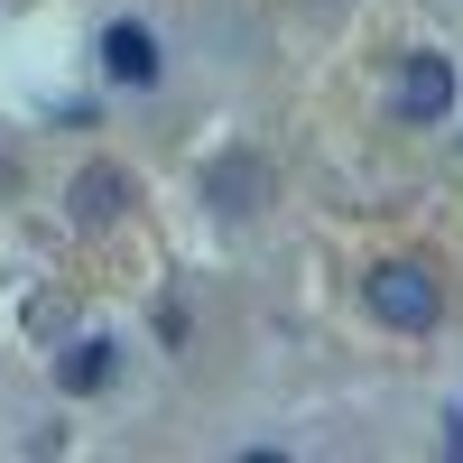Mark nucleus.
Returning a JSON list of instances; mask_svg holds the SVG:
<instances>
[{
	"label": "nucleus",
	"mask_w": 463,
	"mask_h": 463,
	"mask_svg": "<svg viewBox=\"0 0 463 463\" xmlns=\"http://www.w3.org/2000/svg\"><path fill=\"white\" fill-rule=\"evenodd\" d=\"M371 316H380V325H399V334H427V325L445 316V297H436V279H427V260H380V269H371Z\"/></svg>",
	"instance_id": "1"
},
{
	"label": "nucleus",
	"mask_w": 463,
	"mask_h": 463,
	"mask_svg": "<svg viewBox=\"0 0 463 463\" xmlns=\"http://www.w3.org/2000/svg\"><path fill=\"white\" fill-rule=\"evenodd\" d=\"M111 380H121V343L111 334H74L56 353V390L65 399H93V390H111Z\"/></svg>",
	"instance_id": "2"
},
{
	"label": "nucleus",
	"mask_w": 463,
	"mask_h": 463,
	"mask_svg": "<svg viewBox=\"0 0 463 463\" xmlns=\"http://www.w3.org/2000/svg\"><path fill=\"white\" fill-rule=\"evenodd\" d=\"M445 111H454V65L445 56H408V74H399V121L427 130V121H445Z\"/></svg>",
	"instance_id": "3"
},
{
	"label": "nucleus",
	"mask_w": 463,
	"mask_h": 463,
	"mask_svg": "<svg viewBox=\"0 0 463 463\" xmlns=\"http://www.w3.org/2000/svg\"><path fill=\"white\" fill-rule=\"evenodd\" d=\"M121 213H130V176L121 167H84V176H74V222H84V232H111Z\"/></svg>",
	"instance_id": "4"
},
{
	"label": "nucleus",
	"mask_w": 463,
	"mask_h": 463,
	"mask_svg": "<svg viewBox=\"0 0 463 463\" xmlns=\"http://www.w3.org/2000/svg\"><path fill=\"white\" fill-rule=\"evenodd\" d=\"M102 74H111V84H158V37H148V28H102Z\"/></svg>",
	"instance_id": "5"
},
{
	"label": "nucleus",
	"mask_w": 463,
	"mask_h": 463,
	"mask_svg": "<svg viewBox=\"0 0 463 463\" xmlns=\"http://www.w3.org/2000/svg\"><path fill=\"white\" fill-rule=\"evenodd\" d=\"M260 195H269V167L260 158H222L213 167V213H250Z\"/></svg>",
	"instance_id": "6"
}]
</instances>
